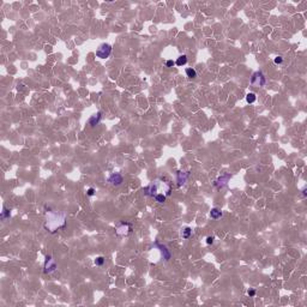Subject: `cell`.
I'll use <instances>...</instances> for the list:
<instances>
[{
  "label": "cell",
  "mask_w": 307,
  "mask_h": 307,
  "mask_svg": "<svg viewBox=\"0 0 307 307\" xmlns=\"http://www.w3.org/2000/svg\"><path fill=\"white\" fill-rule=\"evenodd\" d=\"M65 226V215L60 212H49L47 215L46 228L51 232H55L58 228Z\"/></svg>",
  "instance_id": "cell-1"
},
{
  "label": "cell",
  "mask_w": 307,
  "mask_h": 307,
  "mask_svg": "<svg viewBox=\"0 0 307 307\" xmlns=\"http://www.w3.org/2000/svg\"><path fill=\"white\" fill-rule=\"evenodd\" d=\"M111 53H112V46L108 45V43H103V45H101L100 47L97 48L96 56L100 58V59H107L108 56L111 55Z\"/></svg>",
  "instance_id": "cell-2"
},
{
  "label": "cell",
  "mask_w": 307,
  "mask_h": 307,
  "mask_svg": "<svg viewBox=\"0 0 307 307\" xmlns=\"http://www.w3.org/2000/svg\"><path fill=\"white\" fill-rule=\"evenodd\" d=\"M251 84L253 86H257V88L264 86L265 85V77H264V74L260 71L254 72L252 74V77H251Z\"/></svg>",
  "instance_id": "cell-3"
},
{
  "label": "cell",
  "mask_w": 307,
  "mask_h": 307,
  "mask_svg": "<svg viewBox=\"0 0 307 307\" xmlns=\"http://www.w3.org/2000/svg\"><path fill=\"white\" fill-rule=\"evenodd\" d=\"M56 270V263L51 255L46 257V263H45V274H52L53 271Z\"/></svg>",
  "instance_id": "cell-4"
},
{
  "label": "cell",
  "mask_w": 307,
  "mask_h": 307,
  "mask_svg": "<svg viewBox=\"0 0 307 307\" xmlns=\"http://www.w3.org/2000/svg\"><path fill=\"white\" fill-rule=\"evenodd\" d=\"M130 232H131V224L130 223H125V222H121L115 229V233L118 235H127Z\"/></svg>",
  "instance_id": "cell-5"
},
{
  "label": "cell",
  "mask_w": 307,
  "mask_h": 307,
  "mask_svg": "<svg viewBox=\"0 0 307 307\" xmlns=\"http://www.w3.org/2000/svg\"><path fill=\"white\" fill-rule=\"evenodd\" d=\"M108 182L113 186H120L123 184V176L119 173H113L108 178Z\"/></svg>",
  "instance_id": "cell-6"
},
{
  "label": "cell",
  "mask_w": 307,
  "mask_h": 307,
  "mask_svg": "<svg viewBox=\"0 0 307 307\" xmlns=\"http://www.w3.org/2000/svg\"><path fill=\"white\" fill-rule=\"evenodd\" d=\"M229 179H230V175H229V174L222 175V176H220L219 179H217V180L215 181V186L217 187V189H222V187L227 184V181H228Z\"/></svg>",
  "instance_id": "cell-7"
},
{
  "label": "cell",
  "mask_w": 307,
  "mask_h": 307,
  "mask_svg": "<svg viewBox=\"0 0 307 307\" xmlns=\"http://www.w3.org/2000/svg\"><path fill=\"white\" fill-rule=\"evenodd\" d=\"M155 245L158 247V249H160V251H161V253H162V255H163V259L168 260V259L171 258V252L168 251V249H167V247H166L164 245H161L160 242H156Z\"/></svg>",
  "instance_id": "cell-8"
},
{
  "label": "cell",
  "mask_w": 307,
  "mask_h": 307,
  "mask_svg": "<svg viewBox=\"0 0 307 307\" xmlns=\"http://www.w3.org/2000/svg\"><path fill=\"white\" fill-rule=\"evenodd\" d=\"M101 116H102V115H101V113H100V112H98L97 114H95V115H93L90 119H89V125H90V126H93V127H94V126H96L98 123H100V120H101Z\"/></svg>",
  "instance_id": "cell-9"
},
{
  "label": "cell",
  "mask_w": 307,
  "mask_h": 307,
  "mask_svg": "<svg viewBox=\"0 0 307 307\" xmlns=\"http://www.w3.org/2000/svg\"><path fill=\"white\" fill-rule=\"evenodd\" d=\"M187 178H189V173H182V172H178V185L181 186L186 182Z\"/></svg>",
  "instance_id": "cell-10"
},
{
  "label": "cell",
  "mask_w": 307,
  "mask_h": 307,
  "mask_svg": "<svg viewBox=\"0 0 307 307\" xmlns=\"http://www.w3.org/2000/svg\"><path fill=\"white\" fill-rule=\"evenodd\" d=\"M210 217L214 220H219L222 217V211L220 209H217V207H214V209H211V211H210Z\"/></svg>",
  "instance_id": "cell-11"
},
{
  "label": "cell",
  "mask_w": 307,
  "mask_h": 307,
  "mask_svg": "<svg viewBox=\"0 0 307 307\" xmlns=\"http://www.w3.org/2000/svg\"><path fill=\"white\" fill-rule=\"evenodd\" d=\"M187 64V56L186 55H180L179 58L176 59V61H175V65L176 66H184V65H186Z\"/></svg>",
  "instance_id": "cell-12"
},
{
  "label": "cell",
  "mask_w": 307,
  "mask_h": 307,
  "mask_svg": "<svg viewBox=\"0 0 307 307\" xmlns=\"http://www.w3.org/2000/svg\"><path fill=\"white\" fill-rule=\"evenodd\" d=\"M186 76L189 77V78H191V79H193V78L197 77V72H196L194 68L189 67V68H186Z\"/></svg>",
  "instance_id": "cell-13"
},
{
  "label": "cell",
  "mask_w": 307,
  "mask_h": 307,
  "mask_svg": "<svg viewBox=\"0 0 307 307\" xmlns=\"http://www.w3.org/2000/svg\"><path fill=\"white\" fill-rule=\"evenodd\" d=\"M255 100H257V96L254 93H249L246 95V102L247 103H253V102H255Z\"/></svg>",
  "instance_id": "cell-14"
},
{
  "label": "cell",
  "mask_w": 307,
  "mask_h": 307,
  "mask_svg": "<svg viewBox=\"0 0 307 307\" xmlns=\"http://www.w3.org/2000/svg\"><path fill=\"white\" fill-rule=\"evenodd\" d=\"M191 234H192V229L190 228V227H186V228H184L182 229V233H181V235H182L184 239H189V237L191 236Z\"/></svg>",
  "instance_id": "cell-15"
},
{
  "label": "cell",
  "mask_w": 307,
  "mask_h": 307,
  "mask_svg": "<svg viewBox=\"0 0 307 307\" xmlns=\"http://www.w3.org/2000/svg\"><path fill=\"white\" fill-rule=\"evenodd\" d=\"M166 194H163V193H157L154 198H155V200L157 202V203H164L166 202Z\"/></svg>",
  "instance_id": "cell-16"
},
{
  "label": "cell",
  "mask_w": 307,
  "mask_h": 307,
  "mask_svg": "<svg viewBox=\"0 0 307 307\" xmlns=\"http://www.w3.org/2000/svg\"><path fill=\"white\" fill-rule=\"evenodd\" d=\"M104 262H106V259L103 258V257H96L95 260H94V264L97 265V266H102L104 264Z\"/></svg>",
  "instance_id": "cell-17"
},
{
  "label": "cell",
  "mask_w": 307,
  "mask_h": 307,
  "mask_svg": "<svg viewBox=\"0 0 307 307\" xmlns=\"http://www.w3.org/2000/svg\"><path fill=\"white\" fill-rule=\"evenodd\" d=\"M1 217H3V219H7V217H10V210H7L5 206H4V211L1 214Z\"/></svg>",
  "instance_id": "cell-18"
},
{
  "label": "cell",
  "mask_w": 307,
  "mask_h": 307,
  "mask_svg": "<svg viewBox=\"0 0 307 307\" xmlns=\"http://www.w3.org/2000/svg\"><path fill=\"white\" fill-rule=\"evenodd\" d=\"M274 61H275V64H278V65H280V64L283 63V58H282V56H276Z\"/></svg>",
  "instance_id": "cell-19"
},
{
  "label": "cell",
  "mask_w": 307,
  "mask_h": 307,
  "mask_svg": "<svg viewBox=\"0 0 307 307\" xmlns=\"http://www.w3.org/2000/svg\"><path fill=\"white\" fill-rule=\"evenodd\" d=\"M175 65V61H173V60H167L166 61V66L167 67H173Z\"/></svg>",
  "instance_id": "cell-20"
},
{
  "label": "cell",
  "mask_w": 307,
  "mask_h": 307,
  "mask_svg": "<svg viewBox=\"0 0 307 307\" xmlns=\"http://www.w3.org/2000/svg\"><path fill=\"white\" fill-rule=\"evenodd\" d=\"M214 240H215V239H214V236H207V237H206V244H207V245H211V244L214 242Z\"/></svg>",
  "instance_id": "cell-21"
},
{
  "label": "cell",
  "mask_w": 307,
  "mask_h": 307,
  "mask_svg": "<svg viewBox=\"0 0 307 307\" xmlns=\"http://www.w3.org/2000/svg\"><path fill=\"white\" fill-rule=\"evenodd\" d=\"M86 193H88V196H90V197H91V196L95 194V190L93 189V187H90V189H89V190L86 191Z\"/></svg>",
  "instance_id": "cell-22"
},
{
  "label": "cell",
  "mask_w": 307,
  "mask_h": 307,
  "mask_svg": "<svg viewBox=\"0 0 307 307\" xmlns=\"http://www.w3.org/2000/svg\"><path fill=\"white\" fill-rule=\"evenodd\" d=\"M249 295L251 296V298H252V296H254V295H255V290H254V289H250V290H249Z\"/></svg>",
  "instance_id": "cell-23"
}]
</instances>
